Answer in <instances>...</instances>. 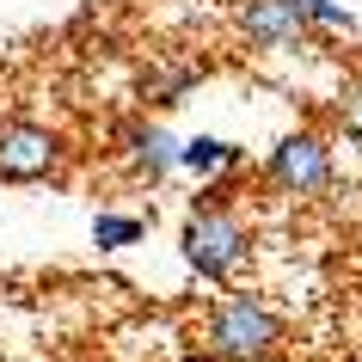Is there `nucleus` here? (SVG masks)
Here are the masks:
<instances>
[{
	"label": "nucleus",
	"mask_w": 362,
	"mask_h": 362,
	"mask_svg": "<svg viewBox=\"0 0 362 362\" xmlns=\"http://www.w3.org/2000/svg\"><path fill=\"white\" fill-rule=\"evenodd\" d=\"M178 252H185V264H191L203 283H228L233 270L246 264L252 228H246V215L233 209L228 178H209V185H203V197L191 203L185 228H178Z\"/></svg>",
	"instance_id": "1"
},
{
	"label": "nucleus",
	"mask_w": 362,
	"mask_h": 362,
	"mask_svg": "<svg viewBox=\"0 0 362 362\" xmlns=\"http://www.w3.org/2000/svg\"><path fill=\"white\" fill-rule=\"evenodd\" d=\"M276 344H283V313L246 288L221 295L197 325V356L203 362H264Z\"/></svg>",
	"instance_id": "2"
},
{
	"label": "nucleus",
	"mask_w": 362,
	"mask_h": 362,
	"mask_svg": "<svg viewBox=\"0 0 362 362\" xmlns=\"http://www.w3.org/2000/svg\"><path fill=\"white\" fill-rule=\"evenodd\" d=\"M332 178H338V160L325 148L320 129H288L276 148L264 153V185L288 203H313V197L332 191Z\"/></svg>",
	"instance_id": "3"
},
{
	"label": "nucleus",
	"mask_w": 362,
	"mask_h": 362,
	"mask_svg": "<svg viewBox=\"0 0 362 362\" xmlns=\"http://www.w3.org/2000/svg\"><path fill=\"white\" fill-rule=\"evenodd\" d=\"M68 166V141L62 129H43V123H0V185H43V178H62Z\"/></svg>",
	"instance_id": "4"
},
{
	"label": "nucleus",
	"mask_w": 362,
	"mask_h": 362,
	"mask_svg": "<svg viewBox=\"0 0 362 362\" xmlns=\"http://www.w3.org/2000/svg\"><path fill=\"white\" fill-rule=\"evenodd\" d=\"M240 37L264 56H283L313 37V25L295 13V0H240Z\"/></svg>",
	"instance_id": "5"
},
{
	"label": "nucleus",
	"mask_w": 362,
	"mask_h": 362,
	"mask_svg": "<svg viewBox=\"0 0 362 362\" xmlns=\"http://www.w3.org/2000/svg\"><path fill=\"white\" fill-rule=\"evenodd\" d=\"M123 166H129L135 185H166L178 172V135L160 129V123H123Z\"/></svg>",
	"instance_id": "6"
},
{
	"label": "nucleus",
	"mask_w": 362,
	"mask_h": 362,
	"mask_svg": "<svg viewBox=\"0 0 362 362\" xmlns=\"http://www.w3.org/2000/svg\"><path fill=\"white\" fill-rule=\"evenodd\" d=\"M178 172H191L197 185L233 178L240 172V148H233L228 135H191V141H178Z\"/></svg>",
	"instance_id": "7"
},
{
	"label": "nucleus",
	"mask_w": 362,
	"mask_h": 362,
	"mask_svg": "<svg viewBox=\"0 0 362 362\" xmlns=\"http://www.w3.org/2000/svg\"><path fill=\"white\" fill-rule=\"evenodd\" d=\"M148 240V215H123V209H98L93 215V246L98 252H123Z\"/></svg>",
	"instance_id": "8"
},
{
	"label": "nucleus",
	"mask_w": 362,
	"mask_h": 362,
	"mask_svg": "<svg viewBox=\"0 0 362 362\" xmlns=\"http://www.w3.org/2000/svg\"><path fill=\"white\" fill-rule=\"evenodd\" d=\"M295 13H301L313 31H356V13H350L344 0H295Z\"/></svg>",
	"instance_id": "9"
},
{
	"label": "nucleus",
	"mask_w": 362,
	"mask_h": 362,
	"mask_svg": "<svg viewBox=\"0 0 362 362\" xmlns=\"http://www.w3.org/2000/svg\"><path fill=\"white\" fill-rule=\"evenodd\" d=\"M197 80H203L197 68H166V74H153L148 86H141V93H148V105H178V98L191 93Z\"/></svg>",
	"instance_id": "10"
},
{
	"label": "nucleus",
	"mask_w": 362,
	"mask_h": 362,
	"mask_svg": "<svg viewBox=\"0 0 362 362\" xmlns=\"http://www.w3.org/2000/svg\"><path fill=\"white\" fill-rule=\"evenodd\" d=\"M344 129H350V135L362 141V80L350 86V93H344Z\"/></svg>",
	"instance_id": "11"
},
{
	"label": "nucleus",
	"mask_w": 362,
	"mask_h": 362,
	"mask_svg": "<svg viewBox=\"0 0 362 362\" xmlns=\"http://www.w3.org/2000/svg\"><path fill=\"white\" fill-rule=\"evenodd\" d=\"M350 362H362V350H356V356H350Z\"/></svg>",
	"instance_id": "12"
}]
</instances>
